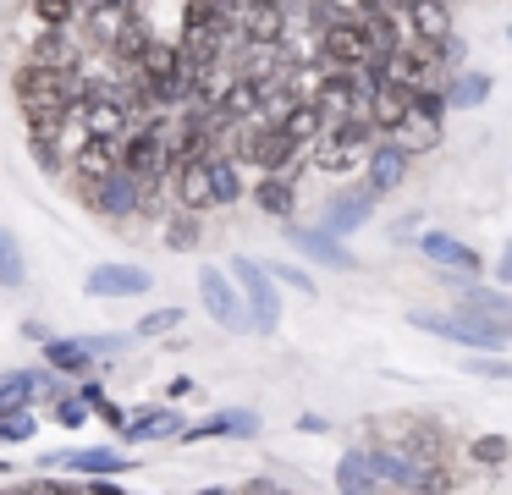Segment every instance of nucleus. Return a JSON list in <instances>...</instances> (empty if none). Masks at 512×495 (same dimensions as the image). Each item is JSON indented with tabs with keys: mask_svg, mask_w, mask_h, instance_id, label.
Returning <instances> with one entry per match:
<instances>
[{
	"mask_svg": "<svg viewBox=\"0 0 512 495\" xmlns=\"http://www.w3.org/2000/svg\"><path fill=\"white\" fill-rule=\"evenodd\" d=\"M408 325L424 330V336H435V341H446V347L479 352V358H496V352L512 341L507 325H496V319L474 314V308H463V303H452V308H408Z\"/></svg>",
	"mask_w": 512,
	"mask_h": 495,
	"instance_id": "f257e3e1",
	"label": "nucleus"
},
{
	"mask_svg": "<svg viewBox=\"0 0 512 495\" xmlns=\"http://www.w3.org/2000/svg\"><path fill=\"white\" fill-rule=\"evenodd\" d=\"M226 154H232L237 165H254L259 176H287V182H298V176L309 171V149H298L281 127H259V121L237 127L232 143H226Z\"/></svg>",
	"mask_w": 512,
	"mask_h": 495,
	"instance_id": "f03ea898",
	"label": "nucleus"
},
{
	"mask_svg": "<svg viewBox=\"0 0 512 495\" xmlns=\"http://www.w3.org/2000/svg\"><path fill=\"white\" fill-rule=\"evenodd\" d=\"M226 275H232L237 292H243L248 330H254V336H276V330H281V292H276V281L265 275V264L237 253V259L226 264Z\"/></svg>",
	"mask_w": 512,
	"mask_h": 495,
	"instance_id": "7ed1b4c3",
	"label": "nucleus"
},
{
	"mask_svg": "<svg viewBox=\"0 0 512 495\" xmlns=\"http://www.w3.org/2000/svg\"><path fill=\"white\" fill-rule=\"evenodd\" d=\"M199 303H204V314H210L221 330H248L243 292H237V281L221 270V264H204L199 270Z\"/></svg>",
	"mask_w": 512,
	"mask_h": 495,
	"instance_id": "20e7f679",
	"label": "nucleus"
},
{
	"mask_svg": "<svg viewBox=\"0 0 512 495\" xmlns=\"http://www.w3.org/2000/svg\"><path fill=\"white\" fill-rule=\"evenodd\" d=\"M78 198L94 209V215H105V220H138L144 182H133L127 171H116V176H105V182H94V187H78Z\"/></svg>",
	"mask_w": 512,
	"mask_h": 495,
	"instance_id": "39448f33",
	"label": "nucleus"
},
{
	"mask_svg": "<svg viewBox=\"0 0 512 495\" xmlns=\"http://www.w3.org/2000/svg\"><path fill=\"white\" fill-rule=\"evenodd\" d=\"M375 204H380V198L369 193L364 182H358V187H342V193H336V198H325L320 231H331L336 242H342V237H353V231H364L369 220H375Z\"/></svg>",
	"mask_w": 512,
	"mask_h": 495,
	"instance_id": "423d86ee",
	"label": "nucleus"
},
{
	"mask_svg": "<svg viewBox=\"0 0 512 495\" xmlns=\"http://www.w3.org/2000/svg\"><path fill=\"white\" fill-rule=\"evenodd\" d=\"M408 176H413V154L402 149L397 138H380L375 149H369V160H364V176H358V182H364L375 198H386V193H397V187L408 182Z\"/></svg>",
	"mask_w": 512,
	"mask_h": 495,
	"instance_id": "0eeeda50",
	"label": "nucleus"
},
{
	"mask_svg": "<svg viewBox=\"0 0 512 495\" xmlns=\"http://www.w3.org/2000/svg\"><path fill=\"white\" fill-rule=\"evenodd\" d=\"M419 253L435 264V270L468 275V281H479V270H485V259H479V253L468 248L463 237H452V231H441V226H424V231H419Z\"/></svg>",
	"mask_w": 512,
	"mask_h": 495,
	"instance_id": "6e6552de",
	"label": "nucleus"
},
{
	"mask_svg": "<svg viewBox=\"0 0 512 495\" xmlns=\"http://www.w3.org/2000/svg\"><path fill=\"white\" fill-rule=\"evenodd\" d=\"M287 242H292V248H298L309 264H325V270H342V275L358 270V253L342 248V242H336L331 231H320V226H298V220H292V226H287Z\"/></svg>",
	"mask_w": 512,
	"mask_h": 495,
	"instance_id": "1a4fd4ad",
	"label": "nucleus"
},
{
	"mask_svg": "<svg viewBox=\"0 0 512 495\" xmlns=\"http://www.w3.org/2000/svg\"><path fill=\"white\" fill-rule=\"evenodd\" d=\"M199 440H259V413L254 407H221V413L182 429V446H199Z\"/></svg>",
	"mask_w": 512,
	"mask_h": 495,
	"instance_id": "9d476101",
	"label": "nucleus"
},
{
	"mask_svg": "<svg viewBox=\"0 0 512 495\" xmlns=\"http://www.w3.org/2000/svg\"><path fill=\"white\" fill-rule=\"evenodd\" d=\"M463 473H479V479H496V473H507L512 462V435H501V429H479V435H463Z\"/></svg>",
	"mask_w": 512,
	"mask_h": 495,
	"instance_id": "9b49d317",
	"label": "nucleus"
},
{
	"mask_svg": "<svg viewBox=\"0 0 512 495\" xmlns=\"http://www.w3.org/2000/svg\"><path fill=\"white\" fill-rule=\"evenodd\" d=\"M364 160H369V149L364 143H353V138H342V132H325L320 143L309 149V165L320 176H364Z\"/></svg>",
	"mask_w": 512,
	"mask_h": 495,
	"instance_id": "f8f14e48",
	"label": "nucleus"
},
{
	"mask_svg": "<svg viewBox=\"0 0 512 495\" xmlns=\"http://www.w3.org/2000/svg\"><path fill=\"white\" fill-rule=\"evenodd\" d=\"M155 286V275L144 270V264H94L89 281H83V292L89 297H138Z\"/></svg>",
	"mask_w": 512,
	"mask_h": 495,
	"instance_id": "ddd939ff",
	"label": "nucleus"
},
{
	"mask_svg": "<svg viewBox=\"0 0 512 495\" xmlns=\"http://www.w3.org/2000/svg\"><path fill=\"white\" fill-rule=\"evenodd\" d=\"M182 429H188V418H182L177 407H138V413H127L122 440H127V446H149V440H182Z\"/></svg>",
	"mask_w": 512,
	"mask_h": 495,
	"instance_id": "4468645a",
	"label": "nucleus"
},
{
	"mask_svg": "<svg viewBox=\"0 0 512 495\" xmlns=\"http://www.w3.org/2000/svg\"><path fill=\"white\" fill-rule=\"evenodd\" d=\"M171 198H177V209H188V215H204V209H215L210 160H188V165H177V176H171Z\"/></svg>",
	"mask_w": 512,
	"mask_h": 495,
	"instance_id": "2eb2a0df",
	"label": "nucleus"
},
{
	"mask_svg": "<svg viewBox=\"0 0 512 495\" xmlns=\"http://www.w3.org/2000/svg\"><path fill=\"white\" fill-rule=\"evenodd\" d=\"M61 468H72L78 479H116V473L138 468L122 446H83V451H61Z\"/></svg>",
	"mask_w": 512,
	"mask_h": 495,
	"instance_id": "dca6fc26",
	"label": "nucleus"
},
{
	"mask_svg": "<svg viewBox=\"0 0 512 495\" xmlns=\"http://www.w3.org/2000/svg\"><path fill=\"white\" fill-rule=\"evenodd\" d=\"M39 396H56V380H50L45 369H23V374H6V380H0V418H12V413H28V402H39Z\"/></svg>",
	"mask_w": 512,
	"mask_h": 495,
	"instance_id": "f3484780",
	"label": "nucleus"
},
{
	"mask_svg": "<svg viewBox=\"0 0 512 495\" xmlns=\"http://www.w3.org/2000/svg\"><path fill=\"white\" fill-rule=\"evenodd\" d=\"M105 176H116V143L83 138L78 149H72V187H94V182H105Z\"/></svg>",
	"mask_w": 512,
	"mask_h": 495,
	"instance_id": "a211bd4d",
	"label": "nucleus"
},
{
	"mask_svg": "<svg viewBox=\"0 0 512 495\" xmlns=\"http://www.w3.org/2000/svg\"><path fill=\"white\" fill-rule=\"evenodd\" d=\"M248 198H254L259 215L281 220V226H292V215H298V182H287V176H259Z\"/></svg>",
	"mask_w": 512,
	"mask_h": 495,
	"instance_id": "6ab92c4d",
	"label": "nucleus"
},
{
	"mask_svg": "<svg viewBox=\"0 0 512 495\" xmlns=\"http://www.w3.org/2000/svg\"><path fill=\"white\" fill-rule=\"evenodd\" d=\"M402 22H408V39H424V44H441L446 33H457L452 0H413Z\"/></svg>",
	"mask_w": 512,
	"mask_h": 495,
	"instance_id": "aec40b11",
	"label": "nucleus"
},
{
	"mask_svg": "<svg viewBox=\"0 0 512 495\" xmlns=\"http://www.w3.org/2000/svg\"><path fill=\"white\" fill-rule=\"evenodd\" d=\"M408 105H413V88H397V83L375 88V99H369V121H375L380 138H391V132L408 121Z\"/></svg>",
	"mask_w": 512,
	"mask_h": 495,
	"instance_id": "412c9836",
	"label": "nucleus"
},
{
	"mask_svg": "<svg viewBox=\"0 0 512 495\" xmlns=\"http://www.w3.org/2000/svg\"><path fill=\"white\" fill-rule=\"evenodd\" d=\"M490 94H496V77L479 72V66H463V72H452V83H446V105L452 110H479V105H490Z\"/></svg>",
	"mask_w": 512,
	"mask_h": 495,
	"instance_id": "4be33fe9",
	"label": "nucleus"
},
{
	"mask_svg": "<svg viewBox=\"0 0 512 495\" xmlns=\"http://www.w3.org/2000/svg\"><path fill=\"white\" fill-rule=\"evenodd\" d=\"M391 138H397L402 149H408L413 160H419V154L441 149V138H446V121H424V116H413V110H408V121H402V127L391 132Z\"/></svg>",
	"mask_w": 512,
	"mask_h": 495,
	"instance_id": "5701e85b",
	"label": "nucleus"
},
{
	"mask_svg": "<svg viewBox=\"0 0 512 495\" xmlns=\"http://www.w3.org/2000/svg\"><path fill=\"white\" fill-rule=\"evenodd\" d=\"M94 363V352H89V341H72V336H61V341H45V369H56V374H83Z\"/></svg>",
	"mask_w": 512,
	"mask_h": 495,
	"instance_id": "b1692460",
	"label": "nucleus"
},
{
	"mask_svg": "<svg viewBox=\"0 0 512 495\" xmlns=\"http://www.w3.org/2000/svg\"><path fill=\"white\" fill-rule=\"evenodd\" d=\"M210 182H215V209L237 204V198H243V165H237L232 154H215V160H210Z\"/></svg>",
	"mask_w": 512,
	"mask_h": 495,
	"instance_id": "393cba45",
	"label": "nucleus"
},
{
	"mask_svg": "<svg viewBox=\"0 0 512 495\" xmlns=\"http://www.w3.org/2000/svg\"><path fill=\"white\" fill-rule=\"evenodd\" d=\"M281 132H287V138L298 143V149H314V143L325 138V116H320V110L309 105V99H303V105L292 110L287 121H281Z\"/></svg>",
	"mask_w": 512,
	"mask_h": 495,
	"instance_id": "a878e982",
	"label": "nucleus"
},
{
	"mask_svg": "<svg viewBox=\"0 0 512 495\" xmlns=\"http://www.w3.org/2000/svg\"><path fill=\"white\" fill-rule=\"evenodd\" d=\"M166 248L171 253H188V248H199V237H204V215H188V209H171L166 215Z\"/></svg>",
	"mask_w": 512,
	"mask_h": 495,
	"instance_id": "bb28decb",
	"label": "nucleus"
},
{
	"mask_svg": "<svg viewBox=\"0 0 512 495\" xmlns=\"http://www.w3.org/2000/svg\"><path fill=\"white\" fill-rule=\"evenodd\" d=\"M336 495H391V490H380V484L369 479L358 451H342V462H336Z\"/></svg>",
	"mask_w": 512,
	"mask_h": 495,
	"instance_id": "cd10ccee",
	"label": "nucleus"
},
{
	"mask_svg": "<svg viewBox=\"0 0 512 495\" xmlns=\"http://www.w3.org/2000/svg\"><path fill=\"white\" fill-rule=\"evenodd\" d=\"M78 17H83L78 0H34V22H39L45 33H67V28H78Z\"/></svg>",
	"mask_w": 512,
	"mask_h": 495,
	"instance_id": "c85d7f7f",
	"label": "nucleus"
},
{
	"mask_svg": "<svg viewBox=\"0 0 512 495\" xmlns=\"http://www.w3.org/2000/svg\"><path fill=\"white\" fill-rule=\"evenodd\" d=\"M23 281H28V264H23V248H17V231L0 226V286L17 292Z\"/></svg>",
	"mask_w": 512,
	"mask_h": 495,
	"instance_id": "c756f323",
	"label": "nucleus"
},
{
	"mask_svg": "<svg viewBox=\"0 0 512 495\" xmlns=\"http://www.w3.org/2000/svg\"><path fill=\"white\" fill-rule=\"evenodd\" d=\"M265 275H270L276 286H292V292H303V297L320 292V286H314V275L303 270V264H292V259H270V264H265Z\"/></svg>",
	"mask_w": 512,
	"mask_h": 495,
	"instance_id": "7c9ffc66",
	"label": "nucleus"
},
{
	"mask_svg": "<svg viewBox=\"0 0 512 495\" xmlns=\"http://www.w3.org/2000/svg\"><path fill=\"white\" fill-rule=\"evenodd\" d=\"M413 116H424V121H446V110H452V105H446V88H413Z\"/></svg>",
	"mask_w": 512,
	"mask_h": 495,
	"instance_id": "2f4dec72",
	"label": "nucleus"
},
{
	"mask_svg": "<svg viewBox=\"0 0 512 495\" xmlns=\"http://www.w3.org/2000/svg\"><path fill=\"white\" fill-rule=\"evenodd\" d=\"M166 330H182V308H155L133 325V336H166Z\"/></svg>",
	"mask_w": 512,
	"mask_h": 495,
	"instance_id": "473e14b6",
	"label": "nucleus"
},
{
	"mask_svg": "<svg viewBox=\"0 0 512 495\" xmlns=\"http://www.w3.org/2000/svg\"><path fill=\"white\" fill-rule=\"evenodd\" d=\"M39 424L34 413H12V418H0V446H23V440H34Z\"/></svg>",
	"mask_w": 512,
	"mask_h": 495,
	"instance_id": "72a5a7b5",
	"label": "nucleus"
},
{
	"mask_svg": "<svg viewBox=\"0 0 512 495\" xmlns=\"http://www.w3.org/2000/svg\"><path fill=\"white\" fill-rule=\"evenodd\" d=\"M468 374H479V380H512V363L507 358H479V352H468Z\"/></svg>",
	"mask_w": 512,
	"mask_h": 495,
	"instance_id": "f704fd0d",
	"label": "nucleus"
},
{
	"mask_svg": "<svg viewBox=\"0 0 512 495\" xmlns=\"http://www.w3.org/2000/svg\"><path fill=\"white\" fill-rule=\"evenodd\" d=\"M83 418H89V407H83V402H78V396H61V402H56V424H67V429H78V424H83Z\"/></svg>",
	"mask_w": 512,
	"mask_h": 495,
	"instance_id": "c9c22d12",
	"label": "nucleus"
},
{
	"mask_svg": "<svg viewBox=\"0 0 512 495\" xmlns=\"http://www.w3.org/2000/svg\"><path fill=\"white\" fill-rule=\"evenodd\" d=\"M419 231H424V215H419V209H408V215H402L397 226H391V237L408 242V237H419Z\"/></svg>",
	"mask_w": 512,
	"mask_h": 495,
	"instance_id": "e433bc0d",
	"label": "nucleus"
},
{
	"mask_svg": "<svg viewBox=\"0 0 512 495\" xmlns=\"http://www.w3.org/2000/svg\"><path fill=\"white\" fill-rule=\"evenodd\" d=\"M94 413H100V418H105V424H111V429H116V435H122V429H127V413H122V407H116V402H111V396H105V402H100V407H94Z\"/></svg>",
	"mask_w": 512,
	"mask_h": 495,
	"instance_id": "4c0bfd02",
	"label": "nucleus"
},
{
	"mask_svg": "<svg viewBox=\"0 0 512 495\" xmlns=\"http://www.w3.org/2000/svg\"><path fill=\"white\" fill-rule=\"evenodd\" d=\"M298 429L303 435H331V418L325 413H298Z\"/></svg>",
	"mask_w": 512,
	"mask_h": 495,
	"instance_id": "58836bf2",
	"label": "nucleus"
},
{
	"mask_svg": "<svg viewBox=\"0 0 512 495\" xmlns=\"http://www.w3.org/2000/svg\"><path fill=\"white\" fill-rule=\"evenodd\" d=\"M496 281H501V286H512V242L501 248V259H496Z\"/></svg>",
	"mask_w": 512,
	"mask_h": 495,
	"instance_id": "ea45409f",
	"label": "nucleus"
},
{
	"mask_svg": "<svg viewBox=\"0 0 512 495\" xmlns=\"http://www.w3.org/2000/svg\"><path fill=\"white\" fill-rule=\"evenodd\" d=\"M188 391H193V380H182V374H177V380L166 385V396H171V402H182V396H188Z\"/></svg>",
	"mask_w": 512,
	"mask_h": 495,
	"instance_id": "a19ab883",
	"label": "nucleus"
},
{
	"mask_svg": "<svg viewBox=\"0 0 512 495\" xmlns=\"http://www.w3.org/2000/svg\"><path fill=\"white\" fill-rule=\"evenodd\" d=\"M6 473H12V462H6V457H0V479H6Z\"/></svg>",
	"mask_w": 512,
	"mask_h": 495,
	"instance_id": "79ce46f5",
	"label": "nucleus"
},
{
	"mask_svg": "<svg viewBox=\"0 0 512 495\" xmlns=\"http://www.w3.org/2000/svg\"><path fill=\"white\" fill-rule=\"evenodd\" d=\"M507 44H512V22H507Z\"/></svg>",
	"mask_w": 512,
	"mask_h": 495,
	"instance_id": "37998d69",
	"label": "nucleus"
}]
</instances>
